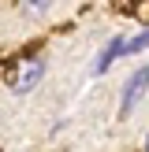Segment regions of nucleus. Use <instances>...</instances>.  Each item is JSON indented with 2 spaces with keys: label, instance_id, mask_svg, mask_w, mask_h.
Instances as JSON below:
<instances>
[{
  "label": "nucleus",
  "instance_id": "obj_1",
  "mask_svg": "<svg viewBox=\"0 0 149 152\" xmlns=\"http://www.w3.org/2000/svg\"><path fill=\"white\" fill-rule=\"evenodd\" d=\"M45 71H49L45 56H30V59H22L19 67H11V71H7V89H11V93H30V89L45 78Z\"/></svg>",
  "mask_w": 149,
  "mask_h": 152
},
{
  "label": "nucleus",
  "instance_id": "obj_2",
  "mask_svg": "<svg viewBox=\"0 0 149 152\" xmlns=\"http://www.w3.org/2000/svg\"><path fill=\"white\" fill-rule=\"evenodd\" d=\"M149 93V63L145 67H138V71L127 78V86H123V93H119V119H131L134 115V108L142 104V96Z\"/></svg>",
  "mask_w": 149,
  "mask_h": 152
},
{
  "label": "nucleus",
  "instance_id": "obj_3",
  "mask_svg": "<svg viewBox=\"0 0 149 152\" xmlns=\"http://www.w3.org/2000/svg\"><path fill=\"white\" fill-rule=\"evenodd\" d=\"M123 52H127V37H112V41L101 48V56H97V63H93V74H104V71H108V67L116 63L119 56H123Z\"/></svg>",
  "mask_w": 149,
  "mask_h": 152
},
{
  "label": "nucleus",
  "instance_id": "obj_4",
  "mask_svg": "<svg viewBox=\"0 0 149 152\" xmlns=\"http://www.w3.org/2000/svg\"><path fill=\"white\" fill-rule=\"evenodd\" d=\"M52 4H56V0H26V4H22V15H26V19H45Z\"/></svg>",
  "mask_w": 149,
  "mask_h": 152
},
{
  "label": "nucleus",
  "instance_id": "obj_5",
  "mask_svg": "<svg viewBox=\"0 0 149 152\" xmlns=\"http://www.w3.org/2000/svg\"><path fill=\"white\" fill-rule=\"evenodd\" d=\"M134 15H138V22H142V26H149V0H138Z\"/></svg>",
  "mask_w": 149,
  "mask_h": 152
},
{
  "label": "nucleus",
  "instance_id": "obj_6",
  "mask_svg": "<svg viewBox=\"0 0 149 152\" xmlns=\"http://www.w3.org/2000/svg\"><path fill=\"white\" fill-rule=\"evenodd\" d=\"M112 7H119V11H134L138 0H112Z\"/></svg>",
  "mask_w": 149,
  "mask_h": 152
},
{
  "label": "nucleus",
  "instance_id": "obj_7",
  "mask_svg": "<svg viewBox=\"0 0 149 152\" xmlns=\"http://www.w3.org/2000/svg\"><path fill=\"white\" fill-rule=\"evenodd\" d=\"M145 152H149V141H145Z\"/></svg>",
  "mask_w": 149,
  "mask_h": 152
}]
</instances>
